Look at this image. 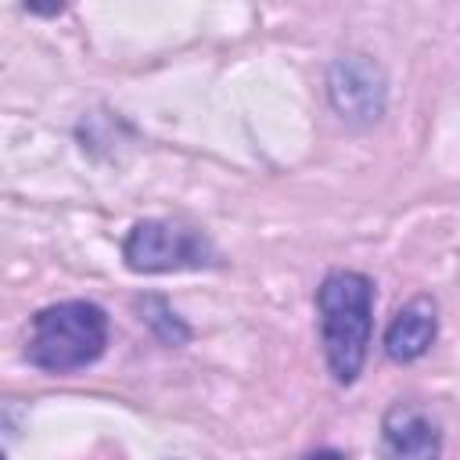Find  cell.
Returning <instances> with one entry per match:
<instances>
[{
  "label": "cell",
  "mask_w": 460,
  "mask_h": 460,
  "mask_svg": "<svg viewBox=\"0 0 460 460\" xmlns=\"http://www.w3.org/2000/svg\"><path fill=\"white\" fill-rule=\"evenodd\" d=\"M320 334H323V352L334 381L352 385L370 345V313H374V284L363 273H331L320 291Z\"/></svg>",
  "instance_id": "cell-1"
},
{
  "label": "cell",
  "mask_w": 460,
  "mask_h": 460,
  "mask_svg": "<svg viewBox=\"0 0 460 460\" xmlns=\"http://www.w3.org/2000/svg\"><path fill=\"white\" fill-rule=\"evenodd\" d=\"M305 460H345L341 453H334V449H320V453H309Z\"/></svg>",
  "instance_id": "cell-6"
},
{
  "label": "cell",
  "mask_w": 460,
  "mask_h": 460,
  "mask_svg": "<svg viewBox=\"0 0 460 460\" xmlns=\"http://www.w3.org/2000/svg\"><path fill=\"white\" fill-rule=\"evenodd\" d=\"M108 341V316L93 302H58L32 316L29 363L50 374H72L90 367Z\"/></svg>",
  "instance_id": "cell-2"
},
{
  "label": "cell",
  "mask_w": 460,
  "mask_h": 460,
  "mask_svg": "<svg viewBox=\"0 0 460 460\" xmlns=\"http://www.w3.org/2000/svg\"><path fill=\"white\" fill-rule=\"evenodd\" d=\"M126 266L137 273H165V270H201L216 262L212 244L190 230V226H176V223H137L126 237Z\"/></svg>",
  "instance_id": "cell-3"
},
{
  "label": "cell",
  "mask_w": 460,
  "mask_h": 460,
  "mask_svg": "<svg viewBox=\"0 0 460 460\" xmlns=\"http://www.w3.org/2000/svg\"><path fill=\"white\" fill-rule=\"evenodd\" d=\"M385 460H438V428L413 406H395L381 428Z\"/></svg>",
  "instance_id": "cell-4"
},
{
  "label": "cell",
  "mask_w": 460,
  "mask_h": 460,
  "mask_svg": "<svg viewBox=\"0 0 460 460\" xmlns=\"http://www.w3.org/2000/svg\"><path fill=\"white\" fill-rule=\"evenodd\" d=\"M435 341V302L431 298H413L406 302L395 320L388 323V334H385V352L399 363L406 359H417L428 352V345Z\"/></svg>",
  "instance_id": "cell-5"
}]
</instances>
